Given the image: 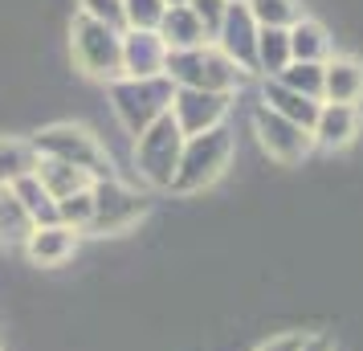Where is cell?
Returning a JSON list of instances; mask_svg holds the SVG:
<instances>
[{"label":"cell","mask_w":363,"mask_h":351,"mask_svg":"<svg viewBox=\"0 0 363 351\" xmlns=\"http://www.w3.org/2000/svg\"><path fill=\"white\" fill-rule=\"evenodd\" d=\"M29 143L37 147L41 160H57V164L78 167V172H86L94 184H99V180H115V160L106 155L99 135L90 131V127H82V123H50V127H41Z\"/></svg>","instance_id":"cell-1"},{"label":"cell","mask_w":363,"mask_h":351,"mask_svg":"<svg viewBox=\"0 0 363 351\" xmlns=\"http://www.w3.org/2000/svg\"><path fill=\"white\" fill-rule=\"evenodd\" d=\"M229 160H233V131L229 127H213V131H204V135L184 139L180 167H176L167 192H176V196H196L204 188H213L216 180L225 176Z\"/></svg>","instance_id":"cell-2"},{"label":"cell","mask_w":363,"mask_h":351,"mask_svg":"<svg viewBox=\"0 0 363 351\" xmlns=\"http://www.w3.org/2000/svg\"><path fill=\"white\" fill-rule=\"evenodd\" d=\"M172 94H176V86L167 78H115L106 86L111 111L131 139H139L151 123H160L172 111Z\"/></svg>","instance_id":"cell-3"},{"label":"cell","mask_w":363,"mask_h":351,"mask_svg":"<svg viewBox=\"0 0 363 351\" xmlns=\"http://www.w3.org/2000/svg\"><path fill=\"white\" fill-rule=\"evenodd\" d=\"M164 78L176 90H213V94H237V86L245 82V74L233 66L213 41L196 45V50L167 53Z\"/></svg>","instance_id":"cell-4"},{"label":"cell","mask_w":363,"mask_h":351,"mask_svg":"<svg viewBox=\"0 0 363 351\" xmlns=\"http://www.w3.org/2000/svg\"><path fill=\"white\" fill-rule=\"evenodd\" d=\"M69 57L86 78L111 86L115 78H123V29H111L78 13L69 21Z\"/></svg>","instance_id":"cell-5"},{"label":"cell","mask_w":363,"mask_h":351,"mask_svg":"<svg viewBox=\"0 0 363 351\" xmlns=\"http://www.w3.org/2000/svg\"><path fill=\"white\" fill-rule=\"evenodd\" d=\"M180 151H184V131L176 127L172 115H164L160 123H151L147 131L135 139V151H131L135 172L151 188H172V176L180 167Z\"/></svg>","instance_id":"cell-6"},{"label":"cell","mask_w":363,"mask_h":351,"mask_svg":"<svg viewBox=\"0 0 363 351\" xmlns=\"http://www.w3.org/2000/svg\"><path fill=\"white\" fill-rule=\"evenodd\" d=\"M90 196H94V217H90V237H111V233H127L139 221L147 217V196L139 188L123 184V180H99L90 184Z\"/></svg>","instance_id":"cell-7"},{"label":"cell","mask_w":363,"mask_h":351,"mask_svg":"<svg viewBox=\"0 0 363 351\" xmlns=\"http://www.w3.org/2000/svg\"><path fill=\"white\" fill-rule=\"evenodd\" d=\"M253 135H257V143H262L265 155L278 160V164H302L314 151V135L306 127H298V123L274 115L265 106L253 111Z\"/></svg>","instance_id":"cell-8"},{"label":"cell","mask_w":363,"mask_h":351,"mask_svg":"<svg viewBox=\"0 0 363 351\" xmlns=\"http://www.w3.org/2000/svg\"><path fill=\"white\" fill-rule=\"evenodd\" d=\"M229 106H233V94H213V90H176L167 115L176 118V127L184 131V139H192V135H204V131H213V127H225Z\"/></svg>","instance_id":"cell-9"},{"label":"cell","mask_w":363,"mask_h":351,"mask_svg":"<svg viewBox=\"0 0 363 351\" xmlns=\"http://www.w3.org/2000/svg\"><path fill=\"white\" fill-rule=\"evenodd\" d=\"M257 33H262V29H257V21L249 17L245 4H229V13L220 21L213 45L225 53L241 74H257Z\"/></svg>","instance_id":"cell-10"},{"label":"cell","mask_w":363,"mask_h":351,"mask_svg":"<svg viewBox=\"0 0 363 351\" xmlns=\"http://www.w3.org/2000/svg\"><path fill=\"white\" fill-rule=\"evenodd\" d=\"M167 45L155 29H123V78H164Z\"/></svg>","instance_id":"cell-11"},{"label":"cell","mask_w":363,"mask_h":351,"mask_svg":"<svg viewBox=\"0 0 363 351\" xmlns=\"http://www.w3.org/2000/svg\"><path fill=\"white\" fill-rule=\"evenodd\" d=\"M78 250V233L66 229L62 221H53V225H33V233L25 241V257L33 262V266H62L69 262Z\"/></svg>","instance_id":"cell-12"},{"label":"cell","mask_w":363,"mask_h":351,"mask_svg":"<svg viewBox=\"0 0 363 351\" xmlns=\"http://www.w3.org/2000/svg\"><path fill=\"white\" fill-rule=\"evenodd\" d=\"M314 147H330L339 151L359 135V106H343V102H323L318 118H314Z\"/></svg>","instance_id":"cell-13"},{"label":"cell","mask_w":363,"mask_h":351,"mask_svg":"<svg viewBox=\"0 0 363 351\" xmlns=\"http://www.w3.org/2000/svg\"><path fill=\"white\" fill-rule=\"evenodd\" d=\"M363 99V62L355 57H327L323 62V102L355 106Z\"/></svg>","instance_id":"cell-14"},{"label":"cell","mask_w":363,"mask_h":351,"mask_svg":"<svg viewBox=\"0 0 363 351\" xmlns=\"http://www.w3.org/2000/svg\"><path fill=\"white\" fill-rule=\"evenodd\" d=\"M262 106L311 131L314 118H318V106H323V102H314V99H306V94H294V90H286V86H281L278 78H265V82H262Z\"/></svg>","instance_id":"cell-15"},{"label":"cell","mask_w":363,"mask_h":351,"mask_svg":"<svg viewBox=\"0 0 363 351\" xmlns=\"http://www.w3.org/2000/svg\"><path fill=\"white\" fill-rule=\"evenodd\" d=\"M155 33L164 37L167 53H180V50H196V45H208V33H204V25H200V21L192 17V9H188V4H176V9H167Z\"/></svg>","instance_id":"cell-16"},{"label":"cell","mask_w":363,"mask_h":351,"mask_svg":"<svg viewBox=\"0 0 363 351\" xmlns=\"http://www.w3.org/2000/svg\"><path fill=\"white\" fill-rule=\"evenodd\" d=\"M286 37H290V57H294V62H314V66H323L330 57V33H327V25H318L314 17L294 21V25L286 29Z\"/></svg>","instance_id":"cell-17"},{"label":"cell","mask_w":363,"mask_h":351,"mask_svg":"<svg viewBox=\"0 0 363 351\" xmlns=\"http://www.w3.org/2000/svg\"><path fill=\"white\" fill-rule=\"evenodd\" d=\"M37 147L29 139H17V135H0V188H13L17 180L33 176L37 172Z\"/></svg>","instance_id":"cell-18"},{"label":"cell","mask_w":363,"mask_h":351,"mask_svg":"<svg viewBox=\"0 0 363 351\" xmlns=\"http://www.w3.org/2000/svg\"><path fill=\"white\" fill-rule=\"evenodd\" d=\"M33 176L41 180V188L50 192L53 201H66V196H74V192H82V188L94 184L86 172H78V167H69V164H57V160H37Z\"/></svg>","instance_id":"cell-19"},{"label":"cell","mask_w":363,"mask_h":351,"mask_svg":"<svg viewBox=\"0 0 363 351\" xmlns=\"http://www.w3.org/2000/svg\"><path fill=\"white\" fill-rule=\"evenodd\" d=\"M29 233H33L29 213L21 208V201L9 192V188H0V245H9V250H25Z\"/></svg>","instance_id":"cell-20"},{"label":"cell","mask_w":363,"mask_h":351,"mask_svg":"<svg viewBox=\"0 0 363 351\" xmlns=\"http://www.w3.org/2000/svg\"><path fill=\"white\" fill-rule=\"evenodd\" d=\"M9 192L21 201V208L29 213V221H33V225H53V221H57V201H53L45 188H41V180H37V176L17 180Z\"/></svg>","instance_id":"cell-21"},{"label":"cell","mask_w":363,"mask_h":351,"mask_svg":"<svg viewBox=\"0 0 363 351\" xmlns=\"http://www.w3.org/2000/svg\"><path fill=\"white\" fill-rule=\"evenodd\" d=\"M290 62L294 57H290V37H286V29H262L257 33V74L262 78H278Z\"/></svg>","instance_id":"cell-22"},{"label":"cell","mask_w":363,"mask_h":351,"mask_svg":"<svg viewBox=\"0 0 363 351\" xmlns=\"http://www.w3.org/2000/svg\"><path fill=\"white\" fill-rule=\"evenodd\" d=\"M245 9L257 21V29H290L294 21L306 17L298 0H245Z\"/></svg>","instance_id":"cell-23"},{"label":"cell","mask_w":363,"mask_h":351,"mask_svg":"<svg viewBox=\"0 0 363 351\" xmlns=\"http://www.w3.org/2000/svg\"><path fill=\"white\" fill-rule=\"evenodd\" d=\"M278 82L286 90H294V94H306V99L323 102V66H314V62H290L278 74Z\"/></svg>","instance_id":"cell-24"},{"label":"cell","mask_w":363,"mask_h":351,"mask_svg":"<svg viewBox=\"0 0 363 351\" xmlns=\"http://www.w3.org/2000/svg\"><path fill=\"white\" fill-rule=\"evenodd\" d=\"M90 217H94V196H90V188L74 192L66 201H57V221H62L66 229H74V233H86V229H90Z\"/></svg>","instance_id":"cell-25"},{"label":"cell","mask_w":363,"mask_h":351,"mask_svg":"<svg viewBox=\"0 0 363 351\" xmlns=\"http://www.w3.org/2000/svg\"><path fill=\"white\" fill-rule=\"evenodd\" d=\"M164 13V0H123V29H160Z\"/></svg>","instance_id":"cell-26"},{"label":"cell","mask_w":363,"mask_h":351,"mask_svg":"<svg viewBox=\"0 0 363 351\" xmlns=\"http://www.w3.org/2000/svg\"><path fill=\"white\" fill-rule=\"evenodd\" d=\"M188 9H192V17L204 25V33L213 41L216 29H220V21H225V13H229V0H188Z\"/></svg>","instance_id":"cell-27"},{"label":"cell","mask_w":363,"mask_h":351,"mask_svg":"<svg viewBox=\"0 0 363 351\" xmlns=\"http://www.w3.org/2000/svg\"><path fill=\"white\" fill-rule=\"evenodd\" d=\"M78 13L111 29H123V0H78Z\"/></svg>","instance_id":"cell-28"},{"label":"cell","mask_w":363,"mask_h":351,"mask_svg":"<svg viewBox=\"0 0 363 351\" xmlns=\"http://www.w3.org/2000/svg\"><path fill=\"white\" fill-rule=\"evenodd\" d=\"M302 339H306L302 331H294V335H278V339H269V343H262L257 351H298V347H302Z\"/></svg>","instance_id":"cell-29"},{"label":"cell","mask_w":363,"mask_h":351,"mask_svg":"<svg viewBox=\"0 0 363 351\" xmlns=\"http://www.w3.org/2000/svg\"><path fill=\"white\" fill-rule=\"evenodd\" d=\"M298 351H335V343H330L327 335H306V339H302V347Z\"/></svg>","instance_id":"cell-30"},{"label":"cell","mask_w":363,"mask_h":351,"mask_svg":"<svg viewBox=\"0 0 363 351\" xmlns=\"http://www.w3.org/2000/svg\"><path fill=\"white\" fill-rule=\"evenodd\" d=\"M167 9H176V4H188V0H164Z\"/></svg>","instance_id":"cell-31"},{"label":"cell","mask_w":363,"mask_h":351,"mask_svg":"<svg viewBox=\"0 0 363 351\" xmlns=\"http://www.w3.org/2000/svg\"><path fill=\"white\" fill-rule=\"evenodd\" d=\"M229 4H245V0H229Z\"/></svg>","instance_id":"cell-32"}]
</instances>
